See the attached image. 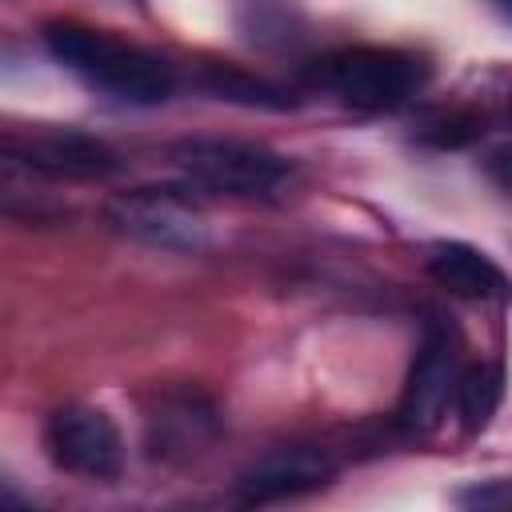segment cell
Segmentation results:
<instances>
[{
    "mask_svg": "<svg viewBox=\"0 0 512 512\" xmlns=\"http://www.w3.org/2000/svg\"><path fill=\"white\" fill-rule=\"evenodd\" d=\"M44 452L60 472L84 480H112L124 468V440L108 412L64 404L44 420Z\"/></svg>",
    "mask_w": 512,
    "mask_h": 512,
    "instance_id": "6",
    "label": "cell"
},
{
    "mask_svg": "<svg viewBox=\"0 0 512 512\" xmlns=\"http://www.w3.org/2000/svg\"><path fill=\"white\" fill-rule=\"evenodd\" d=\"M508 108H512V92H508Z\"/></svg>",
    "mask_w": 512,
    "mask_h": 512,
    "instance_id": "16",
    "label": "cell"
},
{
    "mask_svg": "<svg viewBox=\"0 0 512 512\" xmlns=\"http://www.w3.org/2000/svg\"><path fill=\"white\" fill-rule=\"evenodd\" d=\"M488 172H492V180H496L500 188H508V192H512V144H504V148L488 152Z\"/></svg>",
    "mask_w": 512,
    "mask_h": 512,
    "instance_id": "14",
    "label": "cell"
},
{
    "mask_svg": "<svg viewBox=\"0 0 512 512\" xmlns=\"http://www.w3.org/2000/svg\"><path fill=\"white\" fill-rule=\"evenodd\" d=\"M500 4H504V8H508V16H512V0H500Z\"/></svg>",
    "mask_w": 512,
    "mask_h": 512,
    "instance_id": "15",
    "label": "cell"
},
{
    "mask_svg": "<svg viewBox=\"0 0 512 512\" xmlns=\"http://www.w3.org/2000/svg\"><path fill=\"white\" fill-rule=\"evenodd\" d=\"M316 80L328 92H336L348 108L392 112L424 84V64L412 52H400V48L356 44V48L328 52L316 64Z\"/></svg>",
    "mask_w": 512,
    "mask_h": 512,
    "instance_id": "3",
    "label": "cell"
},
{
    "mask_svg": "<svg viewBox=\"0 0 512 512\" xmlns=\"http://www.w3.org/2000/svg\"><path fill=\"white\" fill-rule=\"evenodd\" d=\"M220 432L216 404L196 388H164L144 412V448L160 464H188L212 448Z\"/></svg>",
    "mask_w": 512,
    "mask_h": 512,
    "instance_id": "7",
    "label": "cell"
},
{
    "mask_svg": "<svg viewBox=\"0 0 512 512\" xmlns=\"http://www.w3.org/2000/svg\"><path fill=\"white\" fill-rule=\"evenodd\" d=\"M108 224L140 244L168 248V252H196L208 244V216L196 208L184 188L152 184V188H128L116 192L104 208Z\"/></svg>",
    "mask_w": 512,
    "mask_h": 512,
    "instance_id": "4",
    "label": "cell"
},
{
    "mask_svg": "<svg viewBox=\"0 0 512 512\" xmlns=\"http://www.w3.org/2000/svg\"><path fill=\"white\" fill-rule=\"evenodd\" d=\"M424 136H428L432 144H440V148H456V144H464V140L476 136V124H472V120H460V116H440L436 124H428Z\"/></svg>",
    "mask_w": 512,
    "mask_h": 512,
    "instance_id": "13",
    "label": "cell"
},
{
    "mask_svg": "<svg viewBox=\"0 0 512 512\" xmlns=\"http://www.w3.org/2000/svg\"><path fill=\"white\" fill-rule=\"evenodd\" d=\"M44 48L52 52L56 64L76 72L88 88H96L120 104L152 108V104H164L176 88L168 60H160L156 52H148L108 28L56 20V24H44Z\"/></svg>",
    "mask_w": 512,
    "mask_h": 512,
    "instance_id": "1",
    "label": "cell"
},
{
    "mask_svg": "<svg viewBox=\"0 0 512 512\" xmlns=\"http://www.w3.org/2000/svg\"><path fill=\"white\" fill-rule=\"evenodd\" d=\"M336 476V460L324 448L312 444H288L268 456H260L244 476H240V500L244 504H272V500H292L304 492L324 488Z\"/></svg>",
    "mask_w": 512,
    "mask_h": 512,
    "instance_id": "9",
    "label": "cell"
},
{
    "mask_svg": "<svg viewBox=\"0 0 512 512\" xmlns=\"http://www.w3.org/2000/svg\"><path fill=\"white\" fill-rule=\"evenodd\" d=\"M200 88L212 92L216 100H232V104H244V108H292V92H284L280 84L264 80V76H252L244 68H232V64H204L200 72Z\"/></svg>",
    "mask_w": 512,
    "mask_h": 512,
    "instance_id": "11",
    "label": "cell"
},
{
    "mask_svg": "<svg viewBox=\"0 0 512 512\" xmlns=\"http://www.w3.org/2000/svg\"><path fill=\"white\" fill-rule=\"evenodd\" d=\"M172 164L208 192L220 196H272L288 176V156L272 152L256 140H232V136H188L172 144Z\"/></svg>",
    "mask_w": 512,
    "mask_h": 512,
    "instance_id": "2",
    "label": "cell"
},
{
    "mask_svg": "<svg viewBox=\"0 0 512 512\" xmlns=\"http://www.w3.org/2000/svg\"><path fill=\"white\" fill-rule=\"evenodd\" d=\"M500 392H504V376L496 364H472L468 372H460L456 380V416L464 424V432H484L500 408Z\"/></svg>",
    "mask_w": 512,
    "mask_h": 512,
    "instance_id": "12",
    "label": "cell"
},
{
    "mask_svg": "<svg viewBox=\"0 0 512 512\" xmlns=\"http://www.w3.org/2000/svg\"><path fill=\"white\" fill-rule=\"evenodd\" d=\"M428 272L440 288H448L452 296H464V300H504V296H512V284L492 264V256H484L480 248H472L464 240L432 244L428 248Z\"/></svg>",
    "mask_w": 512,
    "mask_h": 512,
    "instance_id": "10",
    "label": "cell"
},
{
    "mask_svg": "<svg viewBox=\"0 0 512 512\" xmlns=\"http://www.w3.org/2000/svg\"><path fill=\"white\" fill-rule=\"evenodd\" d=\"M456 344H452V332L440 328V324H428L420 348H416V360L408 368V380H404V396H400V424L408 432H428L440 424L448 400L456 396Z\"/></svg>",
    "mask_w": 512,
    "mask_h": 512,
    "instance_id": "8",
    "label": "cell"
},
{
    "mask_svg": "<svg viewBox=\"0 0 512 512\" xmlns=\"http://www.w3.org/2000/svg\"><path fill=\"white\" fill-rule=\"evenodd\" d=\"M4 160L24 172H40L56 180H100L120 168V156L108 140L68 124H32L8 132Z\"/></svg>",
    "mask_w": 512,
    "mask_h": 512,
    "instance_id": "5",
    "label": "cell"
}]
</instances>
